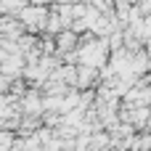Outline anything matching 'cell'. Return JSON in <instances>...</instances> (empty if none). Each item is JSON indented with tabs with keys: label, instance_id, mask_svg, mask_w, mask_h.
I'll return each mask as SVG.
<instances>
[{
	"label": "cell",
	"instance_id": "cell-1",
	"mask_svg": "<svg viewBox=\"0 0 151 151\" xmlns=\"http://www.w3.org/2000/svg\"><path fill=\"white\" fill-rule=\"evenodd\" d=\"M72 42H74V35H72V32H66V35H61V37H58V45H61V50L72 48Z\"/></svg>",
	"mask_w": 151,
	"mask_h": 151
}]
</instances>
